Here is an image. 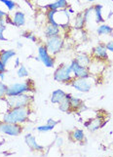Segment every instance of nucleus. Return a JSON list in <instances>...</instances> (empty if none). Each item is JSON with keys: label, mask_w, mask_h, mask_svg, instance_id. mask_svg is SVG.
Returning <instances> with one entry per match:
<instances>
[{"label": "nucleus", "mask_w": 113, "mask_h": 157, "mask_svg": "<svg viewBox=\"0 0 113 157\" xmlns=\"http://www.w3.org/2000/svg\"><path fill=\"white\" fill-rule=\"evenodd\" d=\"M86 24H87V23H86V21H85L83 12L78 13L77 16H76V18H75V21H74V26H75V29H82L84 28V26H85Z\"/></svg>", "instance_id": "5701e85b"}, {"label": "nucleus", "mask_w": 113, "mask_h": 157, "mask_svg": "<svg viewBox=\"0 0 113 157\" xmlns=\"http://www.w3.org/2000/svg\"><path fill=\"white\" fill-rule=\"evenodd\" d=\"M44 7L47 8L48 10L58 11V10H62V9H67L69 7V4L67 2V0H56L55 2L48 4Z\"/></svg>", "instance_id": "ddd939ff"}, {"label": "nucleus", "mask_w": 113, "mask_h": 157, "mask_svg": "<svg viewBox=\"0 0 113 157\" xmlns=\"http://www.w3.org/2000/svg\"><path fill=\"white\" fill-rule=\"evenodd\" d=\"M7 102L10 108L15 107H24L29 106L30 104L33 101V96L28 94H21L18 96H6Z\"/></svg>", "instance_id": "f03ea898"}, {"label": "nucleus", "mask_w": 113, "mask_h": 157, "mask_svg": "<svg viewBox=\"0 0 113 157\" xmlns=\"http://www.w3.org/2000/svg\"><path fill=\"white\" fill-rule=\"evenodd\" d=\"M16 56V52L14 50H2L0 51V59L4 64H7V62L11 58Z\"/></svg>", "instance_id": "412c9836"}, {"label": "nucleus", "mask_w": 113, "mask_h": 157, "mask_svg": "<svg viewBox=\"0 0 113 157\" xmlns=\"http://www.w3.org/2000/svg\"><path fill=\"white\" fill-rule=\"evenodd\" d=\"M21 36L24 37V38H26V39H29L30 41H33V42L37 41L36 36L33 34V32L32 31H24L23 33H21Z\"/></svg>", "instance_id": "c85d7f7f"}, {"label": "nucleus", "mask_w": 113, "mask_h": 157, "mask_svg": "<svg viewBox=\"0 0 113 157\" xmlns=\"http://www.w3.org/2000/svg\"><path fill=\"white\" fill-rule=\"evenodd\" d=\"M30 112L29 106L10 108L6 113L2 114V122L23 124L28 119Z\"/></svg>", "instance_id": "f257e3e1"}, {"label": "nucleus", "mask_w": 113, "mask_h": 157, "mask_svg": "<svg viewBox=\"0 0 113 157\" xmlns=\"http://www.w3.org/2000/svg\"><path fill=\"white\" fill-rule=\"evenodd\" d=\"M37 61L41 62L45 67L53 68L55 67V59H54L51 54L48 52L45 45H40L38 47V57L35 58Z\"/></svg>", "instance_id": "0eeeda50"}, {"label": "nucleus", "mask_w": 113, "mask_h": 157, "mask_svg": "<svg viewBox=\"0 0 113 157\" xmlns=\"http://www.w3.org/2000/svg\"><path fill=\"white\" fill-rule=\"evenodd\" d=\"M57 13V11L55 10H48L47 12V21H48V24H50L52 25H55V26H58V24L55 21V15ZM60 28V26H58Z\"/></svg>", "instance_id": "393cba45"}, {"label": "nucleus", "mask_w": 113, "mask_h": 157, "mask_svg": "<svg viewBox=\"0 0 113 157\" xmlns=\"http://www.w3.org/2000/svg\"><path fill=\"white\" fill-rule=\"evenodd\" d=\"M71 138L75 142L81 143L85 140V133L81 129H75L73 132H71Z\"/></svg>", "instance_id": "b1692460"}, {"label": "nucleus", "mask_w": 113, "mask_h": 157, "mask_svg": "<svg viewBox=\"0 0 113 157\" xmlns=\"http://www.w3.org/2000/svg\"><path fill=\"white\" fill-rule=\"evenodd\" d=\"M69 66L71 67L74 78H88V77H90L91 73L89 71L88 67L80 66L75 59H72Z\"/></svg>", "instance_id": "1a4fd4ad"}, {"label": "nucleus", "mask_w": 113, "mask_h": 157, "mask_svg": "<svg viewBox=\"0 0 113 157\" xmlns=\"http://www.w3.org/2000/svg\"><path fill=\"white\" fill-rule=\"evenodd\" d=\"M6 16H7V13H5L2 10H0V19H4Z\"/></svg>", "instance_id": "c9c22d12"}, {"label": "nucleus", "mask_w": 113, "mask_h": 157, "mask_svg": "<svg viewBox=\"0 0 113 157\" xmlns=\"http://www.w3.org/2000/svg\"><path fill=\"white\" fill-rule=\"evenodd\" d=\"M6 64H4L3 63H2V61L0 59V72H5L6 71Z\"/></svg>", "instance_id": "72a5a7b5"}, {"label": "nucleus", "mask_w": 113, "mask_h": 157, "mask_svg": "<svg viewBox=\"0 0 113 157\" xmlns=\"http://www.w3.org/2000/svg\"><path fill=\"white\" fill-rule=\"evenodd\" d=\"M92 55L95 59H100V61H107L108 59V53H107V49L105 44H99L93 48L92 50Z\"/></svg>", "instance_id": "9d476101"}, {"label": "nucleus", "mask_w": 113, "mask_h": 157, "mask_svg": "<svg viewBox=\"0 0 113 157\" xmlns=\"http://www.w3.org/2000/svg\"><path fill=\"white\" fill-rule=\"evenodd\" d=\"M47 124H49V125H52L53 127H55L57 124H58V121H56V120H54V119L50 118V119H48Z\"/></svg>", "instance_id": "473e14b6"}, {"label": "nucleus", "mask_w": 113, "mask_h": 157, "mask_svg": "<svg viewBox=\"0 0 113 157\" xmlns=\"http://www.w3.org/2000/svg\"><path fill=\"white\" fill-rule=\"evenodd\" d=\"M71 72L72 70L70 66H67L66 63H61L54 72V79L58 82H62L64 84L69 83L74 78L71 76Z\"/></svg>", "instance_id": "7ed1b4c3"}, {"label": "nucleus", "mask_w": 113, "mask_h": 157, "mask_svg": "<svg viewBox=\"0 0 113 157\" xmlns=\"http://www.w3.org/2000/svg\"><path fill=\"white\" fill-rule=\"evenodd\" d=\"M34 87L30 86L28 81L23 83H15L8 86V90H7V95L6 96H18L21 95L24 93H29V92H33Z\"/></svg>", "instance_id": "39448f33"}, {"label": "nucleus", "mask_w": 113, "mask_h": 157, "mask_svg": "<svg viewBox=\"0 0 113 157\" xmlns=\"http://www.w3.org/2000/svg\"><path fill=\"white\" fill-rule=\"evenodd\" d=\"M5 24H6V21L4 19H0V25H5Z\"/></svg>", "instance_id": "4c0bfd02"}, {"label": "nucleus", "mask_w": 113, "mask_h": 157, "mask_svg": "<svg viewBox=\"0 0 113 157\" xmlns=\"http://www.w3.org/2000/svg\"><path fill=\"white\" fill-rule=\"evenodd\" d=\"M5 29H6V26H5V25H0V40H2V41H7V39L5 38L4 35H3Z\"/></svg>", "instance_id": "7c9ffc66"}, {"label": "nucleus", "mask_w": 113, "mask_h": 157, "mask_svg": "<svg viewBox=\"0 0 113 157\" xmlns=\"http://www.w3.org/2000/svg\"><path fill=\"white\" fill-rule=\"evenodd\" d=\"M24 142L28 144V147L30 148L32 151H42L44 149V147L38 144V143L36 142V139L32 134L28 133L24 136Z\"/></svg>", "instance_id": "9b49d317"}, {"label": "nucleus", "mask_w": 113, "mask_h": 157, "mask_svg": "<svg viewBox=\"0 0 113 157\" xmlns=\"http://www.w3.org/2000/svg\"><path fill=\"white\" fill-rule=\"evenodd\" d=\"M0 79L1 80L4 79V72H0Z\"/></svg>", "instance_id": "ea45409f"}, {"label": "nucleus", "mask_w": 113, "mask_h": 157, "mask_svg": "<svg viewBox=\"0 0 113 157\" xmlns=\"http://www.w3.org/2000/svg\"><path fill=\"white\" fill-rule=\"evenodd\" d=\"M112 147H113V143H112Z\"/></svg>", "instance_id": "c03bdc74"}, {"label": "nucleus", "mask_w": 113, "mask_h": 157, "mask_svg": "<svg viewBox=\"0 0 113 157\" xmlns=\"http://www.w3.org/2000/svg\"><path fill=\"white\" fill-rule=\"evenodd\" d=\"M71 94H66L64 99H62L60 102H58V109L62 112H71V107H70V98Z\"/></svg>", "instance_id": "4468645a"}, {"label": "nucleus", "mask_w": 113, "mask_h": 157, "mask_svg": "<svg viewBox=\"0 0 113 157\" xmlns=\"http://www.w3.org/2000/svg\"><path fill=\"white\" fill-rule=\"evenodd\" d=\"M96 33L99 35H112L113 29L108 25H100L99 28L96 29Z\"/></svg>", "instance_id": "4be33fe9"}, {"label": "nucleus", "mask_w": 113, "mask_h": 157, "mask_svg": "<svg viewBox=\"0 0 113 157\" xmlns=\"http://www.w3.org/2000/svg\"><path fill=\"white\" fill-rule=\"evenodd\" d=\"M66 95V92L61 90V89L55 90L52 93V96H51V102L52 104H58V102H60L62 99H64Z\"/></svg>", "instance_id": "6ab92c4d"}, {"label": "nucleus", "mask_w": 113, "mask_h": 157, "mask_svg": "<svg viewBox=\"0 0 113 157\" xmlns=\"http://www.w3.org/2000/svg\"><path fill=\"white\" fill-rule=\"evenodd\" d=\"M17 75L18 77L20 78H24V77H28V68H26L24 64H21L20 68L17 70Z\"/></svg>", "instance_id": "a878e982"}, {"label": "nucleus", "mask_w": 113, "mask_h": 157, "mask_svg": "<svg viewBox=\"0 0 113 157\" xmlns=\"http://www.w3.org/2000/svg\"><path fill=\"white\" fill-rule=\"evenodd\" d=\"M66 85L71 86L72 88L77 90L82 93H88L92 89L93 82H91L90 77L88 78H73L69 83H66Z\"/></svg>", "instance_id": "423d86ee"}, {"label": "nucleus", "mask_w": 113, "mask_h": 157, "mask_svg": "<svg viewBox=\"0 0 113 157\" xmlns=\"http://www.w3.org/2000/svg\"><path fill=\"white\" fill-rule=\"evenodd\" d=\"M62 144H63V140L62 138H57V140H56L57 147H61V145H62Z\"/></svg>", "instance_id": "f704fd0d"}, {"label": "nucleus", "mask_w": 113, "mask_h": 157, "mask_svg": "<svg viewBox=\"0 0 113 157\" xmlns=\"http://www.w3.org/2000/svg\"><path fill=\"white\" fill-rule=\"evenodd\" d=\"M17 46H18V48H20V49H21V48H23V43H21V42H18L17 43Z\"/></svg>", "instance_id": "58836bf2"}, {"label": "nucleus", "mask_w": 113, "mask_h": 157, "mask_svg": "<svg viewBox=\"0 0 113 157\" xmlns=\"http://www.w3.org/2000/svg\"><path fill=\"white\" fill-rule=\"evenodd\" d=\"M7 90H8V86L6 84H4L2 81H0V99L4 98L7 95Z\"/></svg>", "instance_id": "c756f323"}, {"label": "nucleus", "mask_w": 113, "mask_h": 157, "mask_svg": "<svg viewBox=\"0 0 113 157\" xmlns=\"http://www.w3.org/2000/svg\"><path fill=\"white\" fill-rule=\"evenodd\" d=\"M103 9H104V6L101 4L94 5V13H95V19H96V24H103L105 21L103 16Z\"/></svg>", "instance_id": "f3484780"}, {"label": "nucleus", "mask_w": 113, "mask_h": 157, "mask_svg": "<svg viewBox=\"0 0 113 157\" xmlns=\"http://www.w3.org/2000/svg\"><path fill=\"white\" fill-rule=\"evenodd\" d=\"M113 15V11H110V13H109V15L108 16H107V19H109L110 17H111V16Z\"/></svg>", "instance_id": "79ce46f5"}, {"label": "nucleus", "mask_w": 113, "mask_h": 157, "mask_svg": "<svg viewBox=\"0 0 113 157\" xmlns=\"http://www.w3.org/2000/svg\"><path fill=\"white\" fill-rule=\"evenodd\" d=\"M20 64H21L20 59H19V58H17V59H16V64H15V67H18L20 66Z\"/></svg>", "instance_id": "e433bc0d"}, {"label": "nucleus", "mask_w": 113, "mask_h": 157, "mask_svg": "<svg viewBox=\"0 0 113 157\" xmlns=\"http://www.w3.org/2000/svg\"><path fill=\"white\" fill-rule=\"evenodd\" d=\"M103 126H104V125L103 123V119H101V117L92 118V119H90L89 121H87L85 123V127L87 128L90 132H96V130H99Z\"/></svg>", "instance_id": "f8f14e48"}, {"label": "nucleus", "mask_w": 113, "mask_h": 157, "mask_svg": "<svg viewBox=\"0 0 113 157\" xmlns=\"http://www.w3.org/2000/svg\"><path fill=\"white\" fill-rule=\"evenodd\" d=\"M107 51H110L111 53H113V41H109L108 43L105 44Z\"/></svg>", "instance_id": "2f4dec72"}, {"label": "nucleus", "mask_w": 113, "mask_h": 157, "mask_svg": "<svg viewBox=\"0 0 113 157\" xmlns=\"http://www.w3.org/2000/svg\"><path fill=\"white\" fill-rule=\"evenodd\" d=\"M68 12H69V13H72V14H73V13H74V10H73V9H71L70 7H68Z\"/></svg>", "instance_id": "a19ab883"}, {"label": "nucleus", "mask_w": 113, "mask_h": 157, "mask_svg": "<svg viewBox=\"0 0 113 157\" xmlns=\"http://www.w3.org/2000/svg\"><path fill=\"white\" fill-rule=\"evenodd\" d=\"M55 128L53 127L52 125H49V124H46V125H41V126H38L36 128V130L40 133H47V132H50L52 130Z\"/></svg>", "instance_id": "cd10ccee"}, {"label": "nucleus", "mask_w": 113, "mask_h": 157, "mask_svg": "<svg viewBox=\"0 0 113 157\" xmlns=\"http://www.w3.org/2000/svg\"><path fill=\"white\" fill-rule=\"evenodd\" d=\"M74 59L80 64V66L85 67H89L91 63H92L91 57L88 55V54H85V53H79V54H77Z\"/></svg>", "instance_id": "2eb2a0df"}, {"label": "nucleus", "mask_w": 113, "mask_h": 157, "mask_svg": "<svg viewBox=\"0 0 113 157\" xmlns=\"http://www.w3.org/2000/svg\"><path fill=\"white\" fill-rule=\"evenodd\" d=\"M64 46V40L60 35L47 37V40L45 43V47L47 48L48 52L52 55H57L60 53Z\"/></svg>", "instance_id": "20e7f679"}, {"label": "nucleus", "mask_w": 113, "mask_h": 157, "mask_svg": "<svg viewBox=\"0 0 113 157\" xmlns=\"http://www.w3.org/2000/svg\"><path fill=\"white\" fill-rule=\"evenodd\" d=\"M61 34V29L58 26L52 25L48 24L45 28V35L47 37H52V36H57Z\"/></svg>", "instance_id": "aec40b11"}, {"label": "nucleus", "mask_w": 113, "mask_h": 157, "mask_svg": "<svg viewBox=\"0 0 113 157\" xmlns=\"http://www.w3.org/2000/svg\"><path fill=\"white\" fill-rule=\"evenodd\" d=\"M111 1H112V2H113V0H111Z\"/></svg>", "instance_id": "a18cd8bd"}, {"label": "nucleus", "mask_w": 113, "mask_h": 157, "mask_svg": "<svg viewBox=\"0 0 113 157\" xmlns=\"http://www.w3.org/2000/svg\"><path fill=\"white\" fill-rule=\"evenodd\" d=\"M21 132H23V127H21V124L7 123V122L0 123V133L16 137V136H20Z\"/></svg>", "instance_id": "6e6552de"}, {"label": "nucleus", "mask_w": 113, "mask_h": 157, "mask_svg": "<svg viewBox=\"0 0 113 157\" xmlns=\"http://www.w3.org/2000/svg\"><path fill=\"white\" fill-rule=\"evenodd\" d=\"M70 107H71V111H80L83 110V108H86L84 105V102L82 100H80L79 98H75V97L71 96L70 98Z\"/></svg>", "instance_id": "a211bd4d"}, {"label": "nucleus", "mask_w": 113, "mask_h": 157, "mask_svg": "<svg viewBox=\"0 0 113 157\" xmlns=\"http://www.w3.org/2000/svg\"><path fill=\"white\" fill-rule=\"evenodd\" d=\"M12 25L18 26V28L24 26L25 25V15L23 12H21V11H17L13 16Z\"/></svg>", "instance_id": "dca6fc26"}, {"label": "nucleus", "mask_w": 113, "mask_h": 157, "mask_svg": "<svg viewBox=\"0 0 113 157\" xmlns=\"http://www.w3.org/2000/svg\"><path fill=\"white\" fill-rule=\"evenodd\" d=\"M88 2H94V1H96V0H87Z\"/></svg>", "instance_id": "37998d69"}, {"label": "nucleus", "mask_w": 113, "mask_h": 157, "mask_svg": "<svg viewBox=\"0 0 113 157\" xmlns=\"http://www.w3.org/2000/svg\"><path fill=\"white\" fill-rule=\"evenodd\" d=\"M0 2H3L9 11H13L16 7H17V3L14 2L13 0H0Z\"/></svg>", "instance_id": "bb28decb"}]
</instances>
